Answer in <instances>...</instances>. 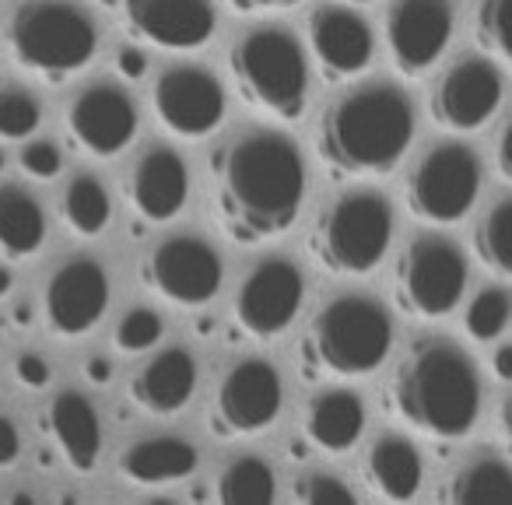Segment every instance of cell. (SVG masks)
I'll return each instance as SVG.
<instances>
[{
  "label": "cell",
  "instance_id": "obj_1",
  "mask_svg": "<svg viewBox=\"0 0 512 505\" xmlns=\"http://www.w3.org/2000/svg\"><path fill=\"white\" fill-rule=\"evenodd\" d=\"M207 190L214 221L232 242L260 246L281 239L306 204V155L285 130H235L207 158Z\"/></svg>",
  "mask_w": 512,
  "mask_h": 505
},
{
  "label": "cell",
  "instance_id": "obj_2",
  "mask_svg": "<svg viewBox=\"0 0 512 505\" xmlns=\"http://www.w3.org/2000/svg\"><path fill=\"white\" fill-rule=\"evenodd\" d=\"M414 141V102L393 81H365L341 92L320 116L316 148L334 179L386 176Z\"/></svg>",
  "mask_w": 512,
  "mask_h": 505
},
{
  "label": "cell",
  "instance_id": "obj_3",
  "mask_svg": "<svg viewBox=\"0 0 512 505\" xmlns=\"http://www.w3.org/2000/svg\"><path fill=\"white\" fill-rule=\"evenodd\" d=\"M481 372L453 337H418L397 362L386 404L407 428L432 439H463L481 418Z\"/></svg>",
  "mask_w": 512,
  "mask_h": 505
},
{
  "label": "cell",
  "instance_id": "obj_4",
  "mask_svg": "<svg viewBox=\"0 0 512 505\" xmlns=\"http://www.w3.org/2000/svg\"><path fill=\"white\" fill-rule=\"evenodd\" d=\"M393 316L376 295L344 292L327 299L306 323L299 362L306 379H358L390 358Z\"/></svg>",
  "mask_w": 512,
  "mask_h": 505
},
{
  "label": "cell",
  "instance_id": "obj_5",
  "mask_svg": "<svg viewBox=\"0 0 512 505\" xmlns=\"http://www.w3.org/2000/svg\"><path fill=\"white\" fill-rule=\"evenodd\" d=\"M235 92L260 113L295 123L309 106V60L285 25H253L228 50Z\"/></svg>",
  "mask_w": 512,
  "mask_h": 505
},
{
  "label": "cell",
  "instance_id": "obj_6",
  "mask_svg": "<svg viewBox=\"0 0 512 505\" xmlns=\"http://www.w3.org/2000/svg\"><path fill=\"white\" fill-rule=\"evenodd\" d=\"M393 225H397V214L386 193L369 186L344 190L316 214L309 228V253L323 271L365 278L390 253Z\"/></svg>",
  "mask_w": 512,
  "mask_h": 505
},
{
  "label": "cell",
  "instance_id": "obj_7",
  "mask_svg": "<svg viewBox=\"0 0 512 505\" xmlns=\"http://www.w3.org/2000/svg\"><path fill=\"white\" fill-rule=\"evenodd\" d=\"M8 46L25 71L64 81L95 60L99 25L74 0H25L8 18Z\"/></svg>",
  "mask_w": 512,
  "mask_h": 505
},
{
  "label": "cell",
  "instance_id": "obj_8",
  "mask_svg": "<svg viewBox=\"0 0 512 505\" xmlns=\"http://www.w3.org/2000/svg\"><path fill=\"white\" fill-rule=\"evenodd\" d=\"M467 292V253L442 232H421L400 249L393 267L397 306L414 320H442Z\"/></svg>",
  "mask_w": 512,
  "mask_h": 505
},
{
  "label": "cell",
  "instance_id": "obj_9",
  "mask_svg": "<svg viewBox=\"0 0 512 505\" xmlns=\"http://www.w3.org/2000/svg\"><path fill=\"white\" fill-rule=\"evenodd\" d=\"M481 183V155L463 141H439L407 172V211L421 221H432V225H453L470 214L474 200L481 197Z\"/></svg>",
  "mask_w": 512,
  "mask_h": 505
},
{
  "label": "cell",
  "instance_id": "obj_10",
  "mask_svg": "<svg viewBox=\"0 0 512 505\" xmlns=\"http://www.w3.org/2000/svg\"><path fill=\"white\" fill-rule=\"evenodd\" d=\"M302 302H306V278H302L295 260H256L235 288L228 341L235 344V337H253V341L281 337L295 323Z\"/></svg>",
  "mask_w": 512,
  "mask_h": 505
},
{
  "label": "cell",
  "instance_id": "obj_11",
  "mask_svg": "<svg viewBox=\"0 0 512 505\" xmlns=\"http://www.w3.org/2000/svg\"><path fill=\"white\" fill-rule=\"evenodd\" d=\"M141 281L172 306L200 309L218 299L225 285V264L204 235L172 232L158 239L141 260Z\"/></svg>",
  "mask_w": 512,
  "mask_h": 505
},
{
  "label": "cell",
  "instance_id": "obj_12",
  "mask_svg": "<svg viewBox=\"0 0 512 505\" xmlns=\"http://www.w3.org/2000/svg\"><path fill=\"white\" fill-rule=\"evenodd\" d=\"M285 411V379L267 358H239L214 386L207 425L218 439H246L274 425Z\"/></svg>",
  "mask_w": 512,
  "mask_h": 505
},
{
  "label": "cell",
  "instance_id": "obj_13",
  "mask_svg": "<svg viewBox=\"0 0 512 505\" xmlns=\"http://www.w3.org/2000/svg\"><path fill=\"white\" fill-rule=\"evenodd\" d=\"M151 106L169 134L200 141L221 127L228 113V95L211 67L169 64L151 85Z\"/></svg>",
  "mask_w": 512,
  "mask_h": 505
},
{
  "label": "cell",
  "instance_id": "obj_14",
  "mask_svg": "<svg viewBox=\"0 0 512 505\" xmlns=\"http://www.w3.org/2000/svg\"><path fill=\"white\" fill-rule=\"evenodd\" d=\"M502 74L488 57H467L453 60L428 95V113L435 127L453 130V134H474L481 130L502 106Z\"/></svg>",
  "mask_w": 512,
  "mask_h": 505
},
{
  "label": "cell",
  "instance_id": "obj_15",
  "mask_svg": "<svg viewBox=\"0 0 512 505\" xmlns=\"http://www.w3.org/2000/svg\"><path fill=\"white\" fill-rule=\"evenodd\" d=\"M456 11L449 0H390L386 4V46L404 78H425L453 43Z\"/></svg>",
  "mask_w": 512,
  "mask_h": 505
},
{
  "label": "cell",
  "instance_id": "obj_16",
  "mask_svg": "<svg viewBox=\"0 0 512 505\" xmlns=\"http://www.w3.org/2000/svg\"><path fill=\"white\" fill-rule=\"evenodd\" d=\"M46 323L57 337H85L109 309V274L95 257H71L50 274L43 292Z\"/></svg>",
  "mask_w": 512,
  "mask_h": 505
},
{
  "label": "cell",
  "instance_id": "obj_17",
  "mask_svg": "<svg viewBox=\"0 0 512 505\" xmlns=\"http://www.w3.org/2000/svg\"><path fill=\"white\" fill-rule=\"evenodd\" d=\"M137 102L113 81H92L67 106V130L95 158H116L137 137Z\"/></svg>",
  "mask_w": 512,
  "mask_h": 505
},
{
  "label": "cell",
  "instance_id": "obj_18",
  "mask_svg": "<svg viewBox=\"0 0 512 505\" xmlns=\"http://www.w3.org/2000/svg\"><path fill=\"white\" fill-rule=\"evenodd\" d=\"M130 36L169 53H193L218 29L211 0H120Z\"/></svg>",
  "mask_w": 512,
  "mask_h": 505
},
{
  "label": "cell",
  "instance_id": "obj_19",
  "mask_svg": "<svg viewBox=\"0 0 512 505\" xmlns=\"http://www.w3.org/2000/svg\"><path fill=\"white\" fill-rule=\"evenodd\" d=\"M309 50L327 81H351L369 71L376 36L362 11L348 4H320L309 15Z\"/></svg>",
  "mask_w": 512,
  "mask_h": 505
},
{
  "label": "cell",
  "instance_id": "obj_20",
  "mask_svg": "<svg viewBox=\"0 0 512 505\" xmlns=\"http://www.w3.org/2000/svg\"><path fill=\"white\" fill-rule=\"evenodd\" d=\"M130 207L144 221H172L190 200V169L186 158L169 144H151L137 155L134 169L127 176Z\"/></svg>",
  "mask_w": 512,
  "mask_h": 505
},
{
  "label": "cell",
  "instance_id": "obj_21",
  "mask_svg": "<svg viewBox=\"0 0 512 505\" xmlns=\"http://www.w3.org/2000/svg\"><path fill=\"white\" fill-rule=\"evenodd\" d=\"M197 383V358L186 348H165L134 372L130 400L148 414H176L193 400Z\"/></svg>",
  "mask_w": 512,
  "mask_h": 505
},
{
  "label": "cell",
  "instance_id": "obj_22",
  "mask_svg": "<svg viewBox=\"0 0 512 505\" xmlns=\"http://www.w3.org/2000/svg\"><path fill=\"white\" fill-rule=\"evenodd\" d=\"M365 432V400L348 386H327L306 404V439L327 456H344Z\"/></svg>",
  "mask_w": 512,
  "mask_h": 505
},
{
  "label": "cell",
  "instance_id": "obj_23",
  "mask_svg": "<svg viewBox=\"0 0 512 505\" xmlns=\"http://www.w3.org/2000/svg\"><path fill=\"white\" fill-rule=\"evenodd\" d=\"M46 428L78 474L95 470L102 456V421L95 404L78 390H60L46 407Z\"/></svg>",
  "mask_w": 512,
  "mask_h": 505
},
{
  "label": "cell",
  "instance_id": "obj_24",
  "mask_svg": "<svg viewBox=\"0 0 512 505\" xmlns=\"http://www.w3.org/2000/svg\"><path fill=\"white\" fill-rule=\"evenodd\" d=\"M365 481L386 502H407L418 495L421 481H425V460L407 435L383 432L372 439L369 453H365Z\"/></svg>",
  "mask_w": 512,
  "mask_h": 505
},
{
  "label": "cell",
  "instance_id": "obj_25",
  "mask_svg": "<svg viewBox=\"0 0 512 505\" xmlns=\"http://www.w3.org/2000/svg\"><path fill=\"white\" fill-rule=\"evenodd\" d=\"M200 467V453L179 435H148L130 442L120 453V474L130 484H172L186 481Z\"/></svg>",
  "mask_w": 512,
  "mask_h": 505
},
{
  "label": "cell",
  "instance_id": "obj_26",
  "mask_svg": "<svg viewBox=\"0 0 512 505\" xmlns=\"http://www.w3.org/2000/svg\"><path fill=\"white\" fill-rule=\"evenodd\" d=\"M435 498L453 505H512V463L495 453L470 456L449 470Z\"/></svg>",
  "mask_w": 512,
  "mask_h": 505
},
{
  "label": "cell",
  "instance_id": "obj_27",
  "mask_svg": "<svg viewBox=\"0 0 512 505\" xmlns=\"http://www.w3.org/2000/svg\"><path fill=\"white\" fill-rule=\"evenodd\" d=\"M46 242V211L29 190L8 183L0 186V249L11 260L39 253Z\"/></svg>",
  "mask_w": 512,
  "mask_h": 505
},
{
  "label": "cell",
  "instance_id": "obj_28",
  "mask_svg": "<svg viewBox=\"0 0 512 505\" xmlns=\"http://www.w3.org/2000/svg\"><path fill=\"white\" fill-rule=\"evenodd\" d=\"M274 491H278L274 467L253 453L228 460L214 477V502L221 505H264L274 502Z\"/></svg>",
  "mask_w": 512,
  "mask_h": 505
},
{
  "label": "cell",
  "instance_id": "obj_29",
  "mask_svg": "<svg viewBox=\"0 0 512 505\" xmlns=\"http://www.w3.org/2000/svg\"><path fill=\"white\" fill-rule=\"evenodd\" d=\"M64 221L71 225V232L85 235H102L106 225L113 221V200L109 190L102 186V179H95L92 172H78L64 190Z\"/></svg>",
  "mask_w": 512,
  "mask_h": 505
},
{
  "label": "cell",
  "instance_id": "obj_30",
  "mask_svg": "<svg viewBox=\"0 0 512 505\" xmlns=\"http://www.w3.org/2000/svg\"><path fill=\"white\" fill-rule=\"evenodd\" d=\"M474 257L498 278H512V197H502L474 225Z\"/></svg>",
  "mask_w": 512,
  "mask_h": 505
},
{
  "label": "cell",
  "instance_id": "obj_31",
  "mask_svg": "<svg viewBox=\"0 0 512 505\" xmlns=\"http://www.w3.org/2000/svg\"><path fill=\"white\" fill-rule=\"evenodd\" d=\"M512 320V295L505 288H481V292L470 299L467 313H463V330L474 341H495L505 334Z\"/></svg>",
  "mask_w": 512,
  "mask_h": 505
},
{
  "label": "cell",
  "instance_id": "obj_32",
  "mask_svg": "<svg viewBox=\"0 0 512 505\" xmlns=\"http://www.w3.org/2000/svg\"><path fill=\"white\" fill-rule=\"evenodd\" d=\"M474 36L488 57L512 71V0H481L474 11Z\"/></svg>",
  "mask_w": 512,
  "mask_h": 505
},
{
  "label": "cell",
  "instance_id": "obj_33",
  "mask_svg": "<svg viewBox=\"0 0 512 505\" xmlns=\"http://www.w3.org/2000/svg\"><path fill=\"white\" fill-rule=\"evenodd\" d=\"M43 106L25 88H0V137L4 141H25L39 130Z\"/></svg>",
  "mask_w": 512,
  "mask_h": 505
},
{
  "label": "cell",
  "instance_id": "obj_34",
  "mask_svg": "<svg viewBox=\"0 0 512 505\" xmlns=\"http://www.w3.org/2000/svg\"><path fill=\"white\" fill-rule=\"evenodd\" d=\"M165 334V323L155 309L148 306H134L130 313H123V320L116 323V348L127 351V355H141V351H151Z\"/></svg>",
  "mask_w": 512,
  "mask_h": 505
},
{
  "label": "cell",
  "instance_id": "obj_35",
  "mask_svg": "<svg viewBox=\"0 0 512 505\" xmlns=\"http://www.w3.org/2000/svg\"><path fill=\"white\" fill-rule=\"evenodd\" d=\"M292 498L302 505H351L355 502V491L337 474H330V470H313V474H302L295 481Z\"/></svg>",
  "mask_w": 512,
  "mask_h": 505
},
{
  "label": "cell",
  "instance_id": "obj_36",
  "mask_svg": "<svg viewBox=\"0 0 512 505\" xmlns=\"http://www.w3.org/2000/svg\"><path fill=\"white\" fill-rule=\"evenodd\" d=\"M22 169L32 179H53L64 169V155L53 141H29L22 148Z\"/></svg>",
  "mask_w": 512,
  "mask_h": 505
},
{
  "label": "cell",
  "instance_id": "obj_37",
  "mask_svg": "<svg viewBox=\"0 0 512 505\" xmlns=\"http://www.w3.org/2000/svg\"><path fill=\"white\" fill-rule=\"evenodd\" d=\"M15 376H18V383L29 386V390H43V386L50 383V365H46L43 355L25 351V355L15 358Z\"/></svg>",
  "mask_w": 512,
  "mask_h": 505
},
{
  "label": "cell",
  "instance_id": "obj_38",
  "mask_svg": "<svg viewBox=\"0 0 512 505\" xmlns=\"http://www.w3.org/2000/svg\"><path fill=\"white\" fill-rule=\"evenodd\" d=\"M116 71L127 81H141L144 74H148V53L137 50V46H123V50L116 53Z\"/></svg>",
  "mask_w": 512,
  "mask_h": 505
},
{
  "label": "cell",
  "instance_id": "obj_39",
  "mask_svg": "<svg viewBox=\"0 0 512 505\" xmlns=\"http://www.w3.org/2000/svg\"><path fill=\"white\" fill-rule=\"evenodd\" d=\"M495 169H498V176L512 183V113L505 116L502 130H498V137H495Z\"/></svg>",
  "mask_w": 512,
  "mask_h": 505
},
{
  "label": "cell",
  "instance_id": "obj_40",
  "mask_svg": "<svg viewBox=\"0 0 512 505\" xmlns=\"http://www.w3.org/2000/svg\"><path fill=\"white\" fill-rule=\"evenodd\" d=\"M22 453V435H18V425L11 418L0 414V467H11Z\"/></svg>",
  "mask_w": 512,
  "mask_h": 505
},
{
  "label": "cell",
  "instance_id": "obj_41",
  "mask_svg": "<svg viewBox=\"0 0 512 505\" xmlns=\"http://www.w3.org/2000/svg\"><path fill=\"white\" fill-rule=\"evenodd\" d=\"M225 4L239 15H264V11H288L299 0H225Z\"/></svg>",
  "mask_w": 512,
  "mask_h": 505
},
{
  "label": "cell",
  "instance_id": "obj_42",
  "mask_svg": "<svg viewBox=\"0 0 512 505\" xmlns=\"http://www.w3.org/2000/svg\"><path fill=\"white\" fill-rule=\"evenodd\" d=\"M491 372H495V379H502V383H512V344H498V348L491 351Z\"/></svg>",
  "mask_w": 512,
  "mask_h": 505
},
{
  "label": "cell",
  "instance_id": "obj_43",
  "mask_svg": "<svg viewBox=\"0 0 512 505\" xmlns=\"http://www.w3.org/2000/svg\"><path fill=\"white\" fill-rule=\"evenodd\" d=\"M85 376L92 379L95 386H106L109 379H113V362H109V358H102V355L88 358V362H85Z\"/></svg>",
  "mask_w": 512,
  "mask_h": 505
},
{
  "label": "cell",
  "instance_id": "obj_44",
  "mask_svg": "<svg viewBox=\"0 0 512 505\" xmlns=\"http://www.w3.org/2000/svg\"><path fill=\"white\" fill-rule=\"evenodd\" d=\"M498 428H502V439H505V446L512 449V393L502 400V411H498Z\"/></svg>",
  "mask_w": 512,
  "mask_h": 505
},
{
  "label": "cell",
  "instance_id": "obj_45",
  "mask_svg": "<svg viewBox=\"0 0 512 505\" xmlns=\"http://www.w3.org/2000/svg\"><path fill=\"white\" fill-rule=\"evenodd\" d=\"M214 327H218V323H214L211 316H197V320H193V334L197 337H211Z\"/></svg>",
  "mask_w": 512,
  "mask_h": 505
},
{
  "label": "cell",
  "instance_id": "obj_46",
  "mask_svg": "<svg viewBox=\"0 0 512 505\" xmlns=\"http://www.w3.org/2000/svg\"><path fill=\"white\" fill-rule=\"evenodd\" d=\"M288 453H292L295 460H306V456H309V439H295V442H288Z\"/></svg>",
  "mask_w": 512,
  "mask_h": 505
},
{
  "label": "cell",
  "instance_id": "obj_47",
  "mask_svg": "<svg viewBox=\"0 0 512 505\" xmlns=\"http://www.w3.org/2000/svg\"><path fill=\"white\" fill-rule=\"evenodd\" d=\"M8 292H11V271L8 267H0V299H4Z\"/></svg>",
  "mask_w": 512,
  "mask_h": 505
},
{
  "label": "cell",
  "instance_id": "obj_48",
  "mask_svg": "<svg viewBox=\"0 0 512 505\" xmlns=\"http://www.w3.org/2000/svg\"><path fill=\"white\" fill-rule=\"evenodd\" d=\"M15 320H18V323H29V320H32V309H29V306H18V309H15Z\"/></svg>",
  "mask_w": 512,
  "mask_h": 505
},
{
  "label": "cell",
  "instance_id": "obj_49",
  "mask_svg": "<svg viewBox=\"0 0 512 505\" xmlns=\"http://www.w3.org/2000/svg\"><path fill=\"white\" fill-rule=\"evenodd\" d=\"M95 4H102V8H120V0H95Z\"/></svg>",
  "mask_w": 512,
  "mask_h": 505
},
{
  "label": "cell",
  "instance_id": "obj_50",
  "mask_svg": "<svg viewBox=\"0 0 512 505\" xmlns=\"http://www.w3.org/2000/svg\"><path fill=\"white\" fill-rule=\"evenodd\" d=\"M4 165H8V155H4V148H0V172H4Z\"/></svg>",
  "mask_w": 512,
  "mask_h": 505
},
{
  "label": "cell",
  "instance_id": "obj_51",
  "mask_svg": "<svg viewBox=\"0 0 512 505\" xmlns=\"http://www.w3.org/2000/svg\"><path fill=\"white\" fill-rule=\"evenodd\" d=\"M351 4H369V0H351Z\"/></svg>",
  "mask_w": 512,
  "mask_h": 505
}]
</instances>
